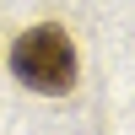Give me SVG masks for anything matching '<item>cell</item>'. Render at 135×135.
Segmentation results:
<instances>
[{"label": "cell", "mask_w": 135, "mask_h": 135, "mask_svg": "<svg viewBox=\"0 0 135 135\" xmlns=\"http://www.w3.org/2000/svg\"><path fill=\"white\" fill-rule=\"evenodd\" d=\"M11 76L43 97H65L76 86V43L65 38V27H54V22L27 27L11 43Z\"/></svg>", "instance_id": "6da1fadb"}]
</instances>
